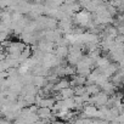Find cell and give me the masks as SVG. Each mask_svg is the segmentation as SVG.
<instances>
[{"label":"cell","mask_w":124,"mask_h":124,"mask_svg":"<svg viewBox=\"0 0 124 124\" xmlns=\"http://www.w3.org/2000/svg\"><path fill=\"white\" fill-rule=\"evenodd\" d=\"M54 54L58 58H66L67 55L70 54V47L68 46H63V45H56Z\"/></svg>","instance_id":"cell-2"},{"label":"cell","mask_w":124,"mask_h":124,"mask_svg":"<svg viewBox=\"0 0 124 124\" xmlns=\"http://www.w3.org/2000/svg\"><path fill=\"white\" fill-rule=\"evenodd\" d=\"M37 113L39 114L40 118H51L52 109L50 107H39V109H38Z\"/></svg>","instance_id":"cell-4"},{"label":"cell","mask_w":124,"mask_h":124,"mask_svg":"<svg viewBox=\"0 0 124 124\" xmlns=\"http://www.w3.org/2000/svg\"><path fill=\"white\" fill-rule=\"evenodd\" d=\"M61 94H62V96H63V99L73 97V96L76 95V93H74V88H72V86L65 88V89H62V90H61Z\"/></svg>","instance_id":"cell-7"},{"label":"cell","mask_w":124,"mask_h":124,"mask_svg":"<svg viewBox=\"0 0 124 124\" xmlns=\"http://www.w3.org/2000/svg\"><path fill=\"white\" fill-rule=\"evenodd\" d=\"M86 91H88L90 95H96L97 93L101 91V88H100V85H97V84H95V83H93V84H86Z\"/></svg>","instance_id":"cell-6"},{"label":"cell","mask_w":124,"mask_h":124,"mask_svg":"<svg viewBox=\"0 0 124 124\" xmlns=\"http://www.w3.org/2000/svg\"><path fill=\"white\" fill-rule=\"evenodd\" d=\"M122 102H123V103H124V97H123V99H122Z\"/></svg>","instance_id":"cell-12"},{"label":"cell","mask_w":124,"mask_h":124,"mask_svg":"<svg viewBox=\"0 0 124 124\" xmlns=\"http://www.w3.org/2000/svg\"><path fill=\"white\" fill-rule=\"evenodd\" d=\"M78 0H66V3L67 4H74V3H77Z\"/></svg>","instance_id":"cell-11"},{"label":"cell","mask_w":124,"mask_h":124,"mask_svg":"<svg viewBox=\"0 0 124 124\" xmlns=\"http://www.w3.org/2000/svg\"><path fill=\"white\" fill-rule=\"evenodd\" d=\"M82 57H83V50H74V51L70 52L66 58H67V61H68L70 65L76 66L78 62L82 60Z\"/></svg>","instance_id":"cell-1"},{"label":"cell","mask_w":124,"mask_h":124,"mask_svg":"<svg viewBox=\"0 0 124 124\" xmlns=\"http://www.w3.org/2000/svg\"><path fill=\"white\" fill-rule=\"evenodd\" d=\"M11 17H12V22H18L24 17V15L20 11H14V12H11Z\"/></svg>","instance_id":"cell-9"},{"label":"cell","mask_w":124,"mask_h":124,"mask_svg":"<svg viewBox=\"0 0 124 124\" xmlns=\"http://www.w3.org/2000/svg\"><path fill=\"white\" fill-rule=\"evenodd\" d=\"M23 99L26 100L27 105L31 106V105L35 103V101H37V95H34V94H27V95L23 96Z\"/></svg>","instance_id":"cell-8"},{"label":"cell","mask_w":124,"mask_h":124,"mask_svg":"<svg viewBox=\"0 0 124 124\" xmlns=\"http://www.w3.org/2000/svg\"><path fill=\"white\" fill-rule=\"evenodd\" d=\"M46 83H47V79H46V77H45V76H40V74L34 76L33 84H34L35 86H38L39 89H40V88H44Z\"/></svg>","instance_id":"cell-3"},{"label":"cell","mask_w":124,"mask_h":124,"mask_svg":"<svg viewBox=\"0 0 124 124\" xmlns=\"http://www.w3.org/2000/svg\"><path fill=\"white\" fill-rule=\"evenodd\" d=\"M55 102H56V100L54 97H44L38 106L39 107H50V108H52Z\"/></svg>","instance_id":"cell-5"},{"label":"cell","mask_w":124,"mask_h":124,"mask_svg":"<svg viewBox=\"0 0 124 124\" xmlns=\"http://www.w3.org/2000/svg\"><path fill=\"white\" fill-rule=\"evenodd\" d=\"M116 39L119 40V41H122V43H124V34H118Z\"/></svg>","instance_id":"cell-10"}]
</instances>
